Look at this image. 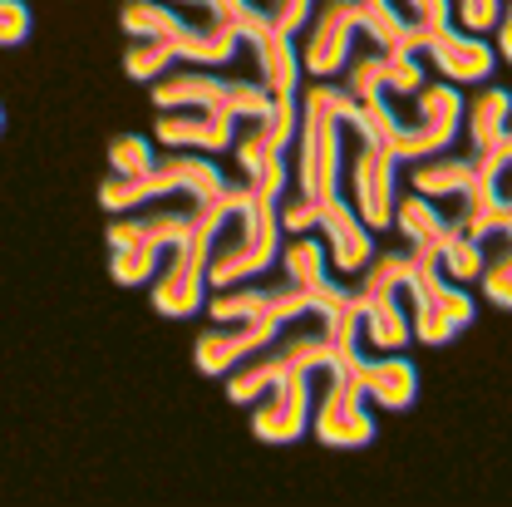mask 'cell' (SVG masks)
Here are the masks:
<instances>
[{"instance_id": "16", "label": "cell", "mask_w": 512, "mask_h": 507, "mask_svg": "<svg viewBox=\"0 0 512 507\" xmlns=\"http://www.w3.org/2000/svg\"><path fill=\"white\" fill-rule=\"evenodd\" d=\"M394 227H399V237H404L409 247H424V252H444L453 237H463L458 217L444 212L434 197H424V192H414V188H409V197L394 202Z\"/></svg>"}, {"instance_id": "30", "label": "cell", "mask_w": 512, "mask_h": 507, "mask_svg": "<svg viewBox=\"0 0 512 507\" xmlns=\"http://www.w3.org/2000/svg\"><path fill=\"white\" fill-rule=\"evenodd\" d=\"M30 5L25 0H0V45H25L30 40Z\"/></svg>"}, {"instance_id": "19", "label": "cell", "mask_w": 512, "mask_h": 507, "mask_svg": "<svg viewBox=\"0 0 512 507\" xmlns=\"http://www.w3.org/2000/svg\"><path fill=\"white\" fill-rule=\"evenodd\" d=\"M281 271L286 281H296L311 301L320 291H330V252H325V237L320 232H296V237H281Z\"/></svg>"}, {"instance_id": "7", "label": "cell", "mask_w": 512, "mask_h": 507, "mask_svg": "<svg viewBox=\"0 0 512 507\" xmlns=\"http://www.w3.org/2000/svg\"><path fill=\"white\" fill-rule=\"evenodd\" d=\"M399 158L380 148V143H365L355 138V158H350V188H355V212L370 232H389L394 227V202H399Z\"/></svg>"}, {"instance_id": "5", "label": "cell", "mask_w": 512, "mask_h": 507, "mask_svg": "<svg viewBox=\"0 0 512 507\" xmlns=\"http://www.w3.org/2000/svg\"><path fill=\"white\" fill-rule=\"evenodd\" d=\"M414 124H399V143H394V158L399 163H419V158H429V153H444L453 148V138H458V128H463V94H458V84H419V94H414Z\"/></svg>"}, {"instance_id": "13", "label": "cell", "mask_w": 512, "mask_h": 507, "mask_svg": "<svg viewBox=\"0 0 512 507\" xmlns=\"http://www.w3.org/2000/svg\"><path fill=\"white\" fill-rule=\"evenodd\" d=\"M360 389L380 409L404 414L419 399V370H414V360H404V350H365V360H360Z\"/></svg>"}, {"instance_id": "2", "label": "cell", "mask_w": 512, "mask_h": 507, "mask_svg": "<svg viewBox=\"0 0 512 507\" xmlns=\"http://www.w3.org/2000/svg\"><path fill=\"white\" fill-rule=\"evenodd\" d=\"M330 365H335V340H330L320 311H306V316L286 320L271 345H261L252 360H242L227 375V399L232 404H256L266 389H276L281 380H291L301 370H330Z\"/></svg>"}, {"instance_id": "3", "label": "cell", "mask_w": 512, "mask_h": 507, "mask_svg": "<svg viewBox=\"0 0 512 507\" xmlns=\"http://www.w3.org/2000/svg\"><path fill=\"white\" fill-rule=\"evenodd\" d=\"M414 252V276L404 286L409 296V330L419 345H448L453 335H463L473 325V296L448 281L444 266H439V252H424V247H409Z\"/></svg>"}, {"instance_id": "34", "label": "cell", "mask_w": 512, "mask_h": 507, "mask_svg": "<svg viewBox=\"0 0 512 507\" xmlns=\"http://www.w3.org/2000/svg\"><path fill=\"white\" fill-rule=\"evenodd\" d=\"M168 5H178V10H217V0H168Z\"/></svg>"}, {"instance_id": "12", "label": "cell", "mask_w": 512, "mask_h": 507, "mask_svg": "<svg viewBox=\"0 0 512 507\" xmlns=\"http://www.w3.org/2000/svg\"><path fill=\"white\" fill-rule=\"evenodd\" d=\"M424 55L434 60V69L444 74L448 84H488L493 79V64H498V50L483 40V35H468V30H434Z\"/></svg>"}, {"instance_id": "27", "label": "cell", "mask_w": 512, "mask_h": 507, "mask_svg": "<svg viewBox=\"0 0 512 507\" xmlns=\"http://www.w3.org/2000/svg\"><path fill=\"white\" fill-rule=\"evenodd\" d=\"M399 10L409 15V25H419L429 35L453 25V0H399Z\"/></svg>"}, {"instance_id": "15", "label": "cell", "mask_w": 512, "mask_h": 507, "mask_svg": "<svg viewBox=\"0 0 512 507\" xmlns=\"http://www.w3.org/2000/svg\"><path fill=\"white\" fill-rule=\"evenodd\" d=\"M153 286V306L168 320H188L197 311H207V266L188 261L183 252H168V261L158 266V276L148 281Z\"/></svg>"}, {"instance_id": "22", "label": "cell", "mask_w": 512, "mask_h": 507, "mask_svg": "<svg viewBox=\"0 0 512 507\" xmlns=\"http://www.w3.org/2000/svg\"><path fill=\"white\" fill-rule=\"evenodd\" d=\"M168 69H178V50L168 40H133L124 50V74L138 84H158Z\"/></svg>"}, {"instance_id": "11", "label": "cell", "mask_w": 512, "mask_h": 507, "mask_svg": "<svg viewBox=\"0 0 512 507\" xmlns=\"http://www.w3.org/2000/svg\"><path fill=\"white\" fill-rule=\"evenodd\" d=\"M320 237H325V252H330V266L345 271V276H360L375 256V232L360 222V212L335 192L320 202Z\"/></svg>"}, {"instance_id": "33", "label": "cell", "mask_w": 512, "mask_h": 507, "mask_svg": "<svg viewBox=\"0 0 512 507\" xmlns=\"http://www.w3.org/2000/svg\"><path fill=\"white\" fill-rule=\"evenodd\" d=\"M493 188H498V197H503V207L512 212V168H503V173L493 178Z\"/></svg>"}, {"instance_id": "1", "label": "cell", "mask_w": 512, "mask_h": 507, "mask_svg": "<svg viewBox=\"0 0 512 507\" xmlns=\"http://www.w3.org/2000/svg\"><path fill=\"white\" fill-rule=\"evenodd\" d=\"M281 202L266 197V192L247 188V202L227 217V227L217 232V247L207 256V286L222 291V286H242L266 276L276 261H281Z\"/></svg>"}, {"instance_id": "32", "label": "cell", "mask_w": 512, "mask_h": 507, "mask_svg": "<svg viewBox=\"0 0 512 507\" xmlns=\"http://www.w3.org/2000/svg\"><path fill=\"white\" fill-rule=\"evenodd\" d=\"M498 55L512 64V0H503V20H498Z\"/></svg>"}, {"instance_id": "18", "label": "cell", "mask_w": 512, "mask_h": 507, "mask_svg": "<svg viewBox=\"0 0 512 507\" xmlns=\"http://www.w3.org/2000/svg\"><path fill=\"white\" fill-rule=\"evenodd\" d=\"M360 301V330H365V350H404L414 340L409 330V296H355Z\"/></svg>"}, {"instance_id": "17", "label": "cell", "mask_w": 512, "mask_h": 507, "mask_svg": "<svg viewBox=\"0 0 512 507\" xmlns=\"http://www.w3.org/2000/svg\"><path fill=\"white\" fill-rule=\"evenodd\" d=\"M478 183V153H429L419 163H409V188L434 197V202H453Z\"/></svg>"}, {"instance_id": "35", "label": "cell", "mask_w": 512, "mask_h": 507, "mask_svg": "<svg viewBox=\"0 0 512 507\" xmlns=\"http://www.w3.org/2000/svg\"><path fill=\"white\" fill-rule=\"evenodd\" d=\"M0 128H5V109H0Z\"/></svg>"}, {"instance_id": "28", "label": "cell", "mask_w": 512, "mask_h": 507, "mask_svg": "<svg viewBox=\"0 0 512 507\" xmlns=\"http://www.w3.org/2000/svg\"><path fill=\"white\" fill-rule=\"evenodd\" d=\"M311 15H316V0H276L271 5V30H281V35L296 40V30H306Z\"/></svg>"}, {"instance_id": "23", "label": "cell", "mask_w": 512, "mask_h": 507, "mask_svg": "<svg viewBox=\"0 0 512 507\" xmlns=\"http://www.w3.org/2000/svg\"><path fill=\"white\" fill-rule=\"evenodd\" d=\"M163 261H168L163 247H109V271L119 286H148Z\"/></svg>"}, {"instance_id": "8", "label": "cell", "mask_w": 512, "mask_h": 507, "mask_svg": "<svg viewBox=\"0 0 512 507\" xmlns=\"http://www.w3.org/2000/svg\"><path fill=\"white\" fill-rule=\"evenodd\" d=\"M355 35H360V0H320L311 15V35L301 45V69L316 79H335L355 55L350 45Z\"/></svg>"}, {"instance_id": "6", "label": "cell", "mask_w": 512, "mask_h": 507, "mask_svg": "<svg viewBox=\"0 0 512 507\" xmlns=\"http://www.w3.org/2000/svg\"><path fill=\"white\" fill-rule=\"evenodd\" d=\"M316 380L320 370H301L276 389H266L252 404V439L261 444H296L311 429V409H316Z\"/></svg>"}, {"instance_id": "10", "label": "cell", "mask_w": 512, "mask_h": 507, "mask_svg": "<svg viewBox=\"0 0 512 507\" xmlns=\"http://www.w3.org/2000/svg\"><path fill=\"white\" fill-rule=\"evenodd\" d=\"M242 133V119L222 114V109H173L153 119V138L163 148H192V153H232Z\"/></svg>"}, {"instance_id": "4", "label": "cell", "mask_w": 512, "mask_h": 507, "mask_svg": "<svg viewBox=\"0 0 512 507\" xmlns=\"http://www.w3.org/2000/svg\"><path fill=\"white\" fill-rule=\"evenodd\" d=\"M311 429L325 448H365L375 444V414L365 409V389L345 370H320L316 409H311Z\"/></svg>"}, {"instance_id": "36", "label": "cell", "mask_w": 512, "mask_h": 507, "mask_svg": "<svg viewBox=\"0 0 512 507\" xmlns=\"http://www.w3.org/2000/svg\"><path fill=\"white\" fill-rule=\"evenodd\" d=\"M266 5H276V0H266Z\"/></svg>"}, {"instance_id": "9", "label": "cell", "mask_w": 512, "mask_h": 507, "mask_svg": "<svg viewBox=\"0 0 512 507\" xmlns=\"http://www.w3.org/2000/svg\"><path fill=\"white\" fill-rule=\"evenodd\" d=\"M281 325L286 320L276 316H256V320H212L202 335H197V370L207 375V380H227L242 360H252L261 345H271L276 335H281Z\"/></svg>"}, {"instance_id": "29", "label": "cell", "mask_w": 512, "mask_h": 507, "mask_svg": "<svg viewBox=\"0 0 512 507\" xmlns=\"http://www.w3.org/2000/svg\"><path fill=\"white\" fill-rule=\"evenodd\" d=\"M458 20L468 35H488L503 20V0H458Z\"/></svg>"}, {"instance_id": "31", "label": "cell", "mask_w": 512, "mask_h": 507, "mask_svg": "<svg viewBox=\"0 0 512 507\" xmlns=\"http://www.w3.org/2000/svg\"><path fill=\"white\" fill-rule=\"evenodd\" d=\"M503 168H512V119H508V128H503V138H498V148L478 158V178H488V183H493Z\"/></svg>"}, {"instance_id": "24", "label": "cell", "mask_w": 512, "mask_h": 507, "mask_svg": "<svg viewBox=\"0 0 512 507\" xmlns=\"http://www.w3.org/2000/svg\"><path fill=\"white\" fill-rule=\"evenodd\" d=\"M153 143L143 138V133H119L114 143H109V173H119V178H138V173H148L153 168Z\"/></svg>"}, {"instance_id": "14", "label": "cell", "mask_w": 512, "mask_h": 507, "mask_svg": "<svg viewBox=\"0 0 512 507\" xmlns=\"http://www.w3.org/2000/svg\"><path fill=\"white\" fill-rule=\"evenodd\" d=\"M242 45H252L256 79L266 84L271 99H301V74H306V69H301V50H296L291 35L271 30V20H266V25H256Z\"/></svg>"}, {"instance_id": "26", "label": "cell", "mask_w": 512, "mask_h": 507, "mask_svg": "<svg viewBox=\"0 0 512 507\" xmlns=\"http://www.w3.org/2000/svg\"><path fill=\"white\" fill-rule=\"evenodd\" d=\"M419 84H424L419 55H394V50H384V94H419Z\"/></svg>"}, {"instance_id": "25", "label": "cell", "mask_w": 512, "mask_h": 507, "mask_svg": "<svg viewBox=\"0 0 512 507\" xmlns=\"http://www.w3.org/2000/svg\"><path fill=\"white\" fill-rule=\"evenodd\" d=\"M439 266H444L448 281H478L483 276V242L478 237H453L444 252H439Z\"/></svg>"}, {"instance_id": "21", "label": "cell", "mask_w": 512, "mask_h": 507, "mask_svg": "<svg viewBox=\"0 0 512 507\" xmlns=\"http://www.w3.org/2000/svg\"><path fill=\"white\" fill-rule=\"evenodd\" d=\"M478 286H483V296L493 306L512 311V232L508 227L483 237V276H478Z\"/></svg>"}, {"instance_id": "20", "label": "cell", "mask_w": 512, "mask_h": 507, "mask_svg": "<svg viewBox=\"0 0 512 507\" xmlns=\"http://www.w3.org/2000/svg\"><path fill=\"white\" fill-rule=\"evenodd\" d=\"M512 119V94L508 89H478L473 99H463V128H468V148L483 158L498 148L503 128Z\"/></svg>"}]
</instances>
